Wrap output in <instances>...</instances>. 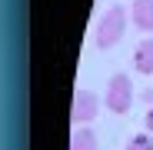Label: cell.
Here are the masks:
<instances>
[{"label":"cell","instance_id":"cell-5","mask_svg":"<svg viewBox=\"0 0 153 150\" xmlns=\"http://www.w3.org/2000/svg\"><path fill=\"white\" fill-rule=\"evenodd\" d=\"M133 27L153 30V0H133Z\"/></svg>","mask_w":153,"mask_h":150},{"label":"cell","instance_id":"cell-7","mask_svg":"<svg viewBox=\"0 0 153 150\" xmlns=\"http://www.w3.org/2000/svg\"><path fill=\"white\" fill-rule=\"evenodd\" d=\"M126 150H153V134H137V137H130Z\"/></svg>","mask_w":153,"mask_h":150},{"label":"cell","instance_id":"cell-8","mask_svg":"<svg viewBox=\"0 0 153 150\" xmlns=\"http://www.w3.org/2000/svg\"><path fill=\"white\" fill-rule=\"evenodd\" d=\"M146 130L153 134V107H150V113H146Z\"/></svg>","mask_w":153,"mask_h":150},{"label":"cell","instance_id":"cell-6","mask_svg":"<svg viewBox=\"0 0 153 150\" xmlns=\"http://www.w3.org/2000/svg\"><path fill=\"white\" fill-rule=\"evenodd\" d=\"M70 150H97V137L90 127H76L73 130V140H70Z\"/></svg>","mask_w":153,"mask_h":150},{"label":"cell","instance_id":"cell-3","mask_svg":"<svg viewBox=\"0 0 153 150\" xmlns=\"http://www.w3.org/2000/svg\"><path fill=\"white\" fill-rule=\"evenodd\" d=\"M100 110V97L93 90H76L73 97V123H90Z\"/></svg>","mask_w":153,"mask_h":150},{"label":"cell","instance_id":"cell-4","mask_svg":"<svg viewBox=\"0 0 153 150\" xmlns=\"http://www.w3.org/2000/svg\"><path fill=\"white\" fill-rule=\"evenodd\" d=\"M133 70H137V73H153V37L143 40V43L133 50Z\"/></svg>","mask_w":153,"mask_h":150},{"label":"cell","instance_id":"cell-1","mask_svg":"<svg viewBox=\"0 0 153 150\" xmlns=\"http://www.w3.org/2000/svg\"><path fill=\"white\" fill-rule=\"evenodd\" d=\"M123 30H126V10H123L120 4L107 7V13L100 17V23H97V47H100V50L117 47L120 37H123Z\"/></svg>","mask_w":153,"mask_h":150},{"label":"cell","instance_id":"cell-2","mask_svg":"<svg viewBox=\"0 0 153 150\" xmlns=\"http://www.w3.org/2000/svg\"><path fill=\"white\" fill-rule=\"evenodd\" d=\"M130 107H133V84H130L126 73H117L107 84V110L110 113H126Z\"/></svg>","mask_w":153,"mask_h":150}]
</instances>
